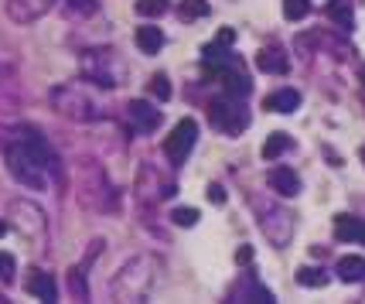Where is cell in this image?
Masks as SVG:
<instances>
[{
    "label": "cell",
    "mask_w": 365,
    "mask_h": 304,
    "mask_svg": "<svg viewBox=\"0 0 365 304\" xmlns=\"http://www.w3.org/2000/svg\"><path fill=\"white\" fill-rule=\"evenodd\" d=\"M158 270L161 267H158L154 257H133L117 273V280L110 284L113 298H120V301H140V298H147L151 287L158 284Z\"/></svg>",
    "instance_id": "6da1fadb"
},
{
    "label": "cell",
    "mask_w": 365,
    "mask_h": 304,
    "mask_svg": "<svg viewBox=\"0 0 365 304\" xmlns=\"http://www.w3.org/2000/svg\"><path fill=\"white\" fill-rule=\"evenodd\" d=\"M82 76L103 89H117L126 83L130 69H126V62L120 58V51H113V48H92V51L82 55Z\"/></svg>",
    "instance_id": "7a4b0ae2"
},
{
    "label": "cell",
    "mask_w": 365,
    "mask_h": 304,
    "mask_svg": "<svg viewBox=\"0 0 365 304\" xmlns=\"http://www.w3.org/2000/svg\"><path fill=\"white\" fill-rule=\"evenodd\" d=\"M51 106L62 117L76 120V124H92V120L103 117V106L89 96V89L82 86V83H69V86L51 89Z\"/></svg>",
    "instance_id": "3957f363"
},
{
    "label": "cell",
    "mask_w": 365,
    "mask_h": 304,
    "mask_svg": "<svg viewBox=\"0 0 365 304\" xmlns=\"http://www.w3.org/2000/svg\"><path fill=\"white\" fill-rule=\"evenodd\" d=\"M3 161H7V171L14 174L24 188H31V192H48V171L24 151L21 140H14V144L3 147Z\"/></svg>",
    "instance_id": "277c9868"
},
{
    "label": "cell",
    "mask_w": 365,
    "mask_h": 304,
    "mask_svg": "<svg viewBox=\"0 0 365 304\" xmlns=\"http://www.w3.org/2000/svg\"><path fill=\"white\" fill-rule=\"evenodd\" d=\"M10 226L24 239H35V243H44V236H48V219H44V212H41L35 202H24V199L10 202Z\"/></svg>",
    "instance_id": "5b68a950"
},
{
    "label": "cell",
    "mask_w": 365,
    "mask_h": 304,
    "mask_svg": "<svg viewBox=\"0 0 365 304\" xmlns=\"http://www.w3.org/2000/svg\"><path fill=\"white\" fill-rule=\"evenodd\" d=\"M208 117H212L215 130H222L226 137H239L249 127V110L243 103H232V99H215L208 106Z\"/></svg>",
    "instance_id": "8992f818"
},
{
    "label": "cell",
    "mask_w": 365,
    "mask_h": 304,
    "mask_svg": "<svg viewBox=\"0 0 365 304\" xmlns=\"http://www.w3.org/2000/svg\"><path fill=\"white\" fill-rule=\"evenodd\" d=\"M195 140H198V124H195V120H181V124L171 130V137L164 140V154L171 158V164H185V158L192 154Z\"/></svg>",
    "instance_id": "52a82bcc"
},
{
    "label": "cell",
    "mask_w": 365,
    "mask_h": 304,
    "mask_svg": "<svg viewBox=\"0 0 365 304\" xmlns=\"http://www.w3.org/2000/svg\"><path fill=\"white\" fill-rule=\"evenodd\" d=\"M58 0H7V17L14 24H35Z\"/></svg>",
    "instance_id": "ba28073f"
},
{
    "label": "cell",
    "mask_w": 365,
    "mask_h": 304,
    "mask_svg": "<svg viewBox=\"0 0 365 304\" xmlns=\"http://www.w3.org/2000/svg\"><path fill=\"white\" fill-rule=\"evenodd\" d=\"M21 144H24V151L38 161L44 171H55V164H58V158H55V151L48 147V140L41 137V130H35V127H24L21 130Z\"/></svg>",
    "instance_id": "9c48e42d"
},
{
    "label": "cell",
    "mask_w": 365,
    "mask_h": 304,
    "mask_svg": "<svg viewBox=\"0 0 365 304\" xmlns=\"http://www.w3.org/2000/svg\"><path fill=\"white\" fill-rule=\"evenodd\" d=\"M21 83L14 76V69H0V117H14L21 110Z\"/></svg>",
    "instance_id": "30bf717a"
},
{
    "label": "cell",
    "mask_w": 365,
    "mask_h": 304,
    "mask_svg": "<svg viewBox=\"0 0 365 304\" xmlns=\"http://www.w3.org/2000/svg\"><path fill=\"white\" fill-rule=\"evenodd\" d=\"M144 178H137V188H140V199H147V202H158V199H167V195H174V181H167L161 171H154V168H144Z\"/></svg>",
    "instance_id": "8fae6325"
},
{
    "label": "cell",
    "mask_w": 365,
    "mask_h": 304,
    "mask_svg": "<svg viewBox=\"0 0 365 304\" xmlns=\"http://www.w3.org/2000/svg\"><path fill=\"white\" fill-rule=\"evenodd\" d=\"M130 120H133L137 130H144V133L161 127V113H158L151 103H144V99H133V103H130Z\"/></svg>",
    "instance_id": "7c38bea8"
},
{
    "label": "cell",
    "mask_w": 365,
    "mask_h": 304,
    "mask_svg": "<svg viewBox=\"0 0 365 304\" xmlns=\"http://www.w3.org/2000/svg\"><path fill=\"white\" fill-rule=\"evenodd\" d=\"M266 181H270V188L280 192L284 199H294V195L300 192V178L290 171V168H273V171L266 174Z\"/></svg>",
    "instance_id": "4fadbf2b"
},
{
    "label": "cell",
    "mask_w": 365,
    "mask_h": 304,
    "mask_svg": "<svg viewBox=\"0 0 365 304\" xmlns=\"http://www.w3.org/2000/svg\"><path fill=\"white\" fill-rule=\"evenodd\" d=\"M256 65H260L263 72H270V76H284L287 69H290V62H287V55L280 48H263V51L256 55Z\"/></svg>",
    "instance_id": "5bb4252c"
},
{
    "label": "cell",
    "mask_w": 365,
    "mask_h": 304,
    "mask_svg": "<svg viewBox=\"0 0 365 304\" xmlns=\"http://www.w3.org/2000/svg\"><path fill=\"white\" fill-rule=\"evenodd\" d=\"M28 291H31L38 301H44V304L58 301V284H55V277H51V273H35V277L28 280Z\"/></svg>",
    "instance_id": "9a60e30c"
},
{
    "label": "cell",
    "mask_w": 365,
    "mask_h": 304,
    "mask_svg": "<svg viewBox=\"0 0 365 304\" xmlns=\"http://www.w3.org/2000/svg\"><path fill=\"white\" fill-rule=\"evenodd\" d=\"M266 110H273V113H294L297 106H300V92H294V89H280V92H273V96H266V103H263Z\"/></svg>",
    "instance_id": "2e32d148"
},
{
    "label": "cell",
    "mask_w": 365,
    "mask_h": 304,
    "mask_svg": "<svg viewBox=\"0 0 365 304\" xmlns=\"http://www.w3.org/2000/svg\"><path fill=\"white\" fill-rule=\"evenodd\" d=\"M219 79H222V86H226V96H232V99H243L246 92L253 89L243 72H232V69H222V72H219Z\"/></svg>",
    "instance_id": "e0dca14e"
},
{
    "label": "cell",
    "mask_w": 365,
    "mask_h": 304,
    "mask_svg": "<svg viewBox=\"0 0 365 304\" xmlns=\"http://www.w3.org/2000/svg\"><path fill=\"white\" fill-rule=\"evenodd\" d=\"M359 229H362V219L348 216V212H341V216H334V236H338L341 243H352V239L359 236Z\"/></svg>",
    "instance_id": "ac0fdd59"
},
{
    "label": "cell",
    "mask_w": 365,
    "mask_h": 304,
    "mask_svg": "<svg viewBox=\"0 0 365 304\" xmlns=\"http://www.w3.org/2000/svg\"><path fill=\"white\" fill-rule=\"evenodd\" d=\"M137 48H140L144 55H158L164 48L161 28H140V31H137Z\"/></svg>",
    "instance_id": "d6986e66"
},
{
    "label": "cell",
    "mask_w": 365,
    "mask_h": 304,
    "mask_svg": "<svg viewBox=\"0 0 365 304\" xmlns=\"http://www.w3.org/2000/svg\"><path fill=\"white\" fill-rule=\"evenodd\" d=\"M338 277L348 280V284L362 280L365 277V260L362 257H341V260H338Z\"/></svg>",
    "instance_id": "ffe728a7"
},
{
    "label": "cell",
    "mask_w": 365,
    "mask_h": 304,
    "mask_svg": "<svg viewBox=\"0 0 365 304\" xmlns=\"http://www.w3.org/2000/svg\"><path fill=\"white\" fill-rule=\"evenodd\" d=\"M328 17H331L338 28H345V31L355 24V17H352V3H348V0H331V3H328Z\"/></svg>",
    "instance_id": "44dd1931"
},
{
    "label": "cell",
    "mask_w": 365,
    "mask_h": 304,
    "mask_svg": "<svg viewBox=\"0 0 365 304\" xmlns=\"http://www.w3.org/2000/svg\"><path fill=\"white\" fill-rule=\"evenodd\" d=\"M297 284H300V287H325L328 273L318 270V267H300V270H297Z\"/></svg>",
    "instance_id": "7402d4cb"
},
{
    "label": "cell",
    "mask_w": 365,
    "mask_h": 304,
    "mask_svg": "<svg viewBox=\"0 0 365 304\" xmlns=\"http://www.w3.org/2000/svg\"><path fill=\"white\" fill-rule=\"evenodd\" d=\"M287 147H290V137H287V133H270V137H266V144H263V158H266V161H273V158H280V154H284Z\"/></svg>",
    "instance_id": "603a6c76"
},
{
    "label": "cell",
    "mask_w": 365,
    "mask_h": 304,
    "mask_svg": "<svg viewBox=\"0 0 365 304\" xmlns=\"http://www.w3.org/2000/svg\"><path fill=\"white\" fill-rule=\"evenodd\" d=\"M208 0H181V7H178V14L185 17V21H198V17H208Z\"/></svg>",
    "instance_id": "cb8c5ba5"
},
{
    "label": "cell",
    "mask_w": 365,
    "mask_h": 304,
    "mask_svg": "<svg viewBox=\"0 0 365 304\" xmlns=\"http://www.w3.org/2000/svg\"><path fill=\"white\" fill-rule=\"evenodd\" d=\"M62 10L69 17H89L96 14V0H62Z\"/></svg>",
    "instance_id": "d4e9b609"
},
{
    "label": "cell",
    "mask_w": 365,
    "mask_h": 304,
    "mask_svg": "<svg viewBox=\"0 0 365 304\" xmlns=\"http://www.w3.org/2000/svg\"><path fill=\"white\" fill-rule=\"evenodd\" d=\"M167 10V0H137V14L140 17H161Z\"/></svg>",
    "instance_id": "484cf974"
},
{
    "label": "cell",
    "mask_w": 365,
    "mask_h": 304,
    "mask_svg": "<svg viewBox=\"0 0 365 304\" xmlns=\"http://www.w3.org/2000/svg\"><path fill=\"white\" fill-rule=\"evenodd\" d=\"M311 10V0H284V14L287 21H300Z\"/></svg>",
    "instance_id": "4316f807"
},
{
    "label": "cell",
    "mask_w": 365,
    "mask_h": 304,
    "mask_svg": "<svg viewBox=\"0 0 365 304\" xmlns=\"http://www.w3.org/2000/svg\"><path fill=\"white\" fill-rule=\"evenodd\" d=\"M151 92H154L158 99H171V83H167V76L158 72V76L151 79Z\"/></svg>",
    "instance_id": "83f0119b"
},
{
    "label": "cell",
    "mask_w": 365,
    "mask_h": 304,
    "mask_svg": "<svg viewBox=\"0 0 365 304\" xmlns=\"http://www.w3.org/2000/svg\"><path fill=\"white\" fill-rule=\"evenodd\" d=\"M171 219H174L178 226H195L202 216H198V209H174V212H171Z\"/></svg>",
    "instance_id": "f1b7e54d"
},
{
    "label": "cell",
    "mask_w": 365,
    "mask_h": 304,
    "mask_svg": "<svg viewBox=\"0 0 365 304\" xmlns=\"http://www.w3.org/2000/svg\"><path fill=\"white\" fill-rule=\"evenodd\" d=\"M14 270H17V260L10 257V253H0V280H14Z\"/></svg>",
    "instance_id": "f546056e"
},
{
    "label": "cell",
    "mask_w": 365,
    "mask_h": 304,
    "mask_svg": "<svg viewBox=\"0 0 365 304\" xmlns=\"http://www.w3.org/2000/svg\"><path fill=\"white\" fill-rule=\"evenodd\" d=\"M232 42H236V31L222 28V31H219V44H232Z\"/></svg>",
    "instance_id": "4dcf8cb0"
},
{
    "label": "cell",
    "mask_w": 365,
    "mask_h": 304,
    "mask_svg": "<svg viewBox=\"0 0 365 304\" xmlns=\"http://www.w3.org/2000/svg\"><path fill=\"white\" fill-rule=\"evenodd\" d=\"M208 199H212V202H222V199H226V192H222L219 185H212V188H208Z\"/></svg>",
    "instance_id": "1f68e13d"
},
{
    "label": "cell",
    "mask_w": 365,
    "mask_h": 304,
    "mask_svg": "<svg viewBox=\"0 0 365 304\" xmlns=\"http://www.w3.org/2000/svg\"><path fill=\"white\" fill-rule=\"evenodd\" d=\"M236 260H239V263H249V260H253V250H249V246H243V250L236 253Z\"/></svg>",
    "instance_id": "d6a6232c"
},
{
    "label": "cell",
    "mask_w": 365,
    "mask_h": 304,
    "mask_svg": "<svg viewBox=\"0 0 365 304\" xmlns=\"http://www.w3.org/2000/svg\"><path fill=\"white\" fill-rule=\"evenodd\" d=\"M355 239H359V243H362V246H365V226H362V229H359V236H355Z\"/></svg>",
    "instance_id": "836d02e7"
},
{
    "label": "cell",
    "mask_w": 365,
    "mask_h": 304,
    "mask_svg": "<svg viewBox=\"0 0 365 304\" xmlns=\"http://www.w3.org/2000/svg\"><path fill=\"white\" fill-rule=\"evenodd\" d=\"M3 233H7V219H0V236H3Z\"/></svg>",
    "instance_id": "e575fe53"
},
{
    "label": "cell",
    "mask_w": 365,
    "mask_h": 304,
    "mask_svg": "<svg viewBox=\"0 0 365 304\" xmlns=\"http://www.w3.org/2000/svg\"><path fill=\"white\" fill-rule=\"evenodd\" d=\"M362 86H365V65H362Z\"/></svg>",
    "instance_id": "d590c367"
},
{
    "label": "cell",
    "mask_w": 365,
    "mask_h": 304,
    "mask_svg": "<svg viewBox=\"0 0 365 304\" xmlns=\"http://www.w3.org/2000/svg\"><path fill=\"white\" fill-rule=\"evenodd\" d=\"M362 164H365V147H362Z\"/></svg>",
    "instance_id": "8d00e7d4"
}]
</instances>
